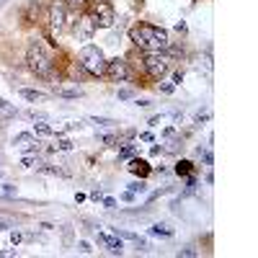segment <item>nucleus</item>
I'll return each mask as SVG.
<instances>
[{
  "mask_svg": "<svg viewBox=\"0 0 258 258\" xmlns=\"http://www.w3.org/2000/svg\"><path fill=\"white\" fill-rule=\"evenodd\" d=\"M132 65L127 57H111V60H106V80L111 83H129L132 80Z\"/></svg>",
  "mask_w": 258,
  "mask_h": 258,
  "instance_id": "7",
  "label": "nucleus"
},
{
  "mask_svg": "<svg viewBox=\"0 0 258 258\" xmlns=\"http://www.w3.org/2000/svg\"><path fill=\"white\" fill-rule=\"evenodd\" d=\"M36 18H39V3L26 5V11H23V21H26V23H36Z\"/></svg>",
  "mask_w": 258,
  "mask_h": 258,
  "instance_id": "22",
  "label": "nucleus"
},
{
  "mask_svg": "<svg viewBox=\"0 0 258 258\" xmlns=\"http://www.w3.org/2000/svg\"><path fill=\"white\" fill-rule=\"evenodd\" d=\"M78 251L88 256V253H93V248H90V243H88V240H78Z\"/></svg>",
  "mask_w": 258,
  "mask_h": 258,
  "instance_id": "36",
  "label": "nucleus"
},
{
  "mask_svg": "<svg viewBox=\"0 0 258 258\" xmlns=\"http://www.w3.org/2000/svg\"><path fill=\"white\" fill-rule=\"evenodd\" d=\"M135 106H137V109H153V101H150V98H139V96H135Z\"/></svg>",
  "mask_w": 258,
  "mask_h": 258,
  "instance_id": "33",
  "label": "nucleus"
},
{
  "mask_svg": "<svg viewBox=\"0 0 258 258\" xmlns=\"http://www.w3.org/2000/svg\"><path fill=\"white\" fill-rule=\"evenodd\" d=\"M0 191H3V196H5V199L18 196V186H16V184H0Z\"/></svg>",
  "mask_w": 258,
  "mask_h": 258,
  "instance_id": "27",
  "label": "nucleus"
},
{
  "mask_svg": "<svg viewBox=\"0 0 258 258\" xmlns=\"http://www.w3.org/2000/svg\"><path fill=\"white\" fill-rule=\"evenodd\" d=\"M176 57L171 52H142V70L150 80H163L173 70Z\"/></svg>",
  "mask_w": 258,
  "mask_h": 258,
  "instance_id": "3",
  "label": "nucleus"
},
{
  "mask_svg": "<svg viewBox=\"0 0 258 258\" xmlns=\"http://www.w3.org/2000/svg\"><path fill=\"white\" fill-rule=\"evenodd\" d=\"M160 121H163V114H157V116H153V119L147 121V127H157Z\"/></svg>",
  "mask_w": 258,
  "mask_h": 258,
  "instance_id": "45",
  "label": "nucleus"
},
{
  "mask_svg": "<svg viewBox=\"0 0 258 258\" xmlns=\"http://www.w3.org/2000/svg\"><path fill=\"white\" fill-rule=\"evenodd\" d=\"M62 3H65V5H68V8H70V5H75V0H62Z\"/></svg>",
  "mask_w": 258,
  "mask_h": 258,
  "instance_id": "51",
  "label": "nucleus"
},
{
  "mask_svg": "<svg viewBox=\"0 0 258 258\" xmlns=\"http://www.w3.org/2000/svg\"><path fill=\"white\" fill-rule=\"evenodd\" d=\"M34 139H36V137H34V132H18V135L13 137V145L23 150L26 145H31V142H34Z\"/></svg>",
  "mask_w": 258,
  "mask_h": 258,
  "instance_id": "17",
  "label": "nucleus"
},
{
  "mask_svg": "<svg viewBox=\"0 0 258 258\" xmlns=\"http://www.w3.org/2000/svg\"><path fill=\"white\" fill-rule=\"evenodd\" d=\"M176 31H178V34H189V26H186V21H178V23H176Z\"/></svg>",
  "mask_w": 258,
  "mask_h": 258,
  "instance_id": "43",
  "label": "nucleus"
},
{
  "mask_svg": "<svg viewBox=\"0 0 258 258\" xmlns=\"http://www.w3.org/2000/svg\"><path fill=\"white\" fill-rule=\"evenodd\" d=\"M70 16H68V5L62 3V0H52L49 3V11H47V31L49 36L57 39L65 31V26H68Z\"/></svg>",
  "mask_w": 258,
  "mask_h": 258,
  "instance_id": "5",
  "label": "nucleus"
},
{
  "mask_svg": "<svg viewBox=\"0 0 258 258\" xmlns=\"http://www.w3.org/2000/svg\"><path fill=\"white\" fill-rule=\"evenodd\" d=\"M34 137H54V129L49 127V124H44V121H39V124H34Z\"/></svg>",
  "mask_w": 258,
  "mask_h": 258,
  "instance_id": "20",
  "label": "nucleus"
},
{
  "mask_svg": "<svg viewBox=\"0 0 258 258\" xmlns=\"http://www.w3.org/2000/svg\"><path fill=\"white\" fill-rule=\"evenodd\" d=\"M109 232H111V235H116V238H121V240H132V243H135V240L139 238L137 232H132V230H124V227H111Z\"/></svg>",
  "mask_w": 258,
  "mask_h": 258,
  "instance_id": "21",
  "label": "nucleus"
},
{
  "mask_svg": "<svg viewBox=\"0 0 258 258\" xmlns=\"http://www.w3.org/2000/svg\"><path fill=\"white\" fill-rule=\"evenodd\" d=\"M8 256H18L16 248H5V251H0V258H8Z\"/></svg>",
  "mask_w": 258,
  "mask_h": 258,
  "instance_id": "44",
  "label": "nucleus"
},
{
  "mask_svg": "<svg viewBox=\"0 0 258 258\" xmlns=\"http://www.w3.org/2000/svg\"><path fill=\"white\" fill-rule=\"evenodd\" d=\"M11 243H13V245H18V243H23V235H21V232H18V230H11Z\"/></svg>",
  "mask_w": 258,
  "mask_h": 258,
  "instance_id": "41",
  "label": "nucleus"
},
{
  "mask_svg": "<svg viewBox=\"0 0 258 258\" xmlns=\"http://www.w3.org/2000/svg\"><path fill=\"white\" fill-rule=\"evenodd\" d=\"M204 181H206V184H209V186L214 184V173H212V168H209V171H206V176H204Z\"/></svg>",
  "mask_w": 258,
  "mask_h": 258,
  "instance_id": "49",
  "label": "nucleus"
},
{
  "mask_svg": "<svg viewBox=\"0 0 258 258\" xmlns=\"http://www.w3.org/2000/svg\"><path fill=\"white\" fill-rule=\"evenodd\" d=\"M137 137H139V142H147V145L155 142V135H153V132H139Z\"/></svg>",
  "mask_w": 258,
  "mask_h": 258,
  "instance_id": "39",
  "label": "nucleus"
},
{
  "mask_svg": "<svg viewBox=\"0 0 258 258\" xmlns=\"http://www.w3.org/2000/svg\"><path fill=\"white\" fill-rule=\"evenodd\" d=\"M121 202H137V194H135V191H121Z\"/></svg>",
  "mask_w": 258,
  "mask_h": 258,
  "instance_id": "40",
  "label": "nucleus"
},
{
  "mask_svg": "<svg viewBox=\"0 0 258 258\" xmlns=\"http://www.w3.org/2000/svg\"><path fill=\"white\" fill-rule=\"evenodd\" d=\"M194 171V163L189 160V157H178L176 163H173V173H176L178 178H184V176H189V173Z\"/></svg>",
  "mask_w": 258,
  "mask_h": 258,
  "instance_id": "14",
  "label": "nucleus"
},
{
  "mask_svg": "<svg viewBox=\"0 0 258 258\" xmlns=\"http://www.w3.org/2000/svg\"><path fill=\"white\" fill-rule=\"evenodd\" d=\"M0 111H3V114L8 116V119H13V116H21V111L16 109V106H11V103H8L5 98H0Z\"/></svg>",
  "mask_w": 258,
  "mask_h": 258,
  "instance_id": "25",
  "label": "nucleus"
},
{
  "mask_svg": "<svg viewBox=\"0 0 258 258\" xmlns=\"http://www.w3.org/2000/svg\"><path fill=\"white\" fill-rule=\"evenodd\" d=\"M103 248L109 251L111 256H121L124 253V245H121V238H116V235H106V240H103Z\"/></svg>",
  "mask_w": 258,
  "mask_h": 258,
  "instance_id": "13",
  "label": "nucleus"
},
{
  "mask_svg": "<svg viewBox=\"0 0 258 258\" xmlns=\"http://www.w3.org/2000/svg\"><path fill=\"white\" fill-rule=\"evenodd\" d=\"M101 204H103L109 212H114V209H116V199H114V196H103V199H101Z\"/></svg>",
  "mask_w": 258,
  "mask_h": 258,
  "instance_id": "35",
  "label": "nucleus"
},
{
  "mask_svg": "<svg viewBox=\"0 0 258 258\" xmlns=\"http://www.w3.org/2000/svg\"><path fill=\"white\" fill-rule=\"evenodd\" d=\"M72 34H75V39H78L80 44H88V41L98 34V23L93 18V13H90V11L80 13V18L72 23Z\"/></svg>",
  "mask_w": 258,
  "mask_h": 258,
  "instance_id": "8",
  "label": "nucleus"
},
{
  "mask_svg": "<svg viewBox=\"0 0 258 258\" xmlns=\"http://www.w3.org/2000/svg\"><path fill=\"white\" fill-rule=\"evenodd\" d=\"M36 173H47V176H62V178H68V176H70V171H68V168H60V165H54V163L36 165Z\"/></svg>",
  "mask_w": 258,
  "mask_h": 258,
  "instance_id": "12",
  "label": "nucleus"
},
{
  "mask_svg": "<svg viewBox=\"0 0 258 258\" xmlns=\"http://www.w3.org/2000/svg\"><path fill=\"white\" fill-rule=\"evenodd\" d=\"M116 98L119 101H135V88H119L116 90Z\"/></svg>",
  "mask_w": 258,
  "mask_h": 258,
  "instance_id": "28",
  "label": "nucleus"
},
{
  "mask_svg": "<svg viewBox=\"0 0 258 258\" xmlns=\"http://www.w3.org/2000/svg\"><path fill=\"white\" fill-rule=\"evenodd\" d=\"M150 155H153V157L163 155V147H160V145H153V147H150Z\"/></svg>",
  "mask_w": 258,
  "mask_h": 258,
  "instance_id": "47",
  "label": "nucleus"
},
{
  "mask_svg": "<svg viewBox=\"0 0 258 258\" xmlns=\"http://www.w3.org/2000/svg\"><path fill=\"white\" fill-rule=\"evenodd\" d=\"M57 153H72V150H75V142H72V139H68V137H57Z\"/></svg>",
  "mask_w": 258,
  "mask_h": 258,
  "instance_id": "23",
  "label": "nucleus"
},
{
  "mask_svg": "<svg viewBox=\"0 0 258 258\" xmlns=\"http://www.w3.org/2000/svg\"><path fill=\"white\" fill-rule=\"evenodd\" d=\"M34 163H36L34 155H23V157H21V165H23V168H34Z\"/></svg>",
  "mask_w": 258,
  "mask_h": 258,
  "instance_id": "38",
  "label": "nucleus"
},
{
  "mask_svg": "<svg viewBox=\"0 0 258 258\" xmlns=\"http://www.w3.org/2000/svg\"><path fill=\"white\" fill-rule=\"evenodd\" d=\"M78 62L88 72V78H103L106 75V54L98 44H90V41L83 44L78 52Z\"/></svg>",
  "mask_w": 258,
  "mask_h": 258,
  "instance_id": "4",
  "label": "nucleus"
},
{
  "mask_svg": "<svg viewBox=\"0 0 258 258\" xmlns=\"http://www.w3.org/2000/svg\"><path fill=\"white\" fill-rule=\"evenodd\" d=\"M0 157H3V150H0Z\"/></svg>",
  "mask_w": 258,
  "mask_h": 258,
  "instance_id": "54",
  "label": "nucleus"
},
{
  "mask_svg": "<svg viewBox=\"0 0 258 258\" xmlns=\"http://www.w3.org/2000/svg\"><path fill=\"white\" fill-rule=\"evenodd\" d=\"M135 155H137V145H132V142L119 145V160H121V163H127L129 157H135Z\"/></svg>",
  "mask_w": 258,
  "mask_h": 258,
  "instance_id": "18",
  "label": "nucleus"
},
{
  "mask_svg": "<svg viewBox=\"0 0 258 258\" xmlns=\"http://www.w3.org/2000/svg\"><path fill=\"white\" fill-rule=\"evenodd\" d=\"M18 96L26 98V101L36 103V101H47L49 93H44V90H36V88H18Z\"/></svg>",
  "mask_w": 258,
  "mask_h": 258,
  "instance_id": "11",
  "label": "nucleus"
},
{
  "mask_svg": "<svg viewBox=\"0 0 258 258\" xmlns=\"http://www.w3.org/2000/svg\"><path fill=\"white\" fill-rule=\"evenodd\" d=\"M98 139L106 145V147H119V132H106V135H98Z\"/></svg>",
  "mask_w": 258,
  "mask_h": 258,
  "instance_id": "19",
  "label": "nucleus"
},
{
  "mask_svg": "<svg viewBox=\"0 0 258 258\" xmlns=\"http://www.w3.org/2000/svg\"><path fill=\"white\" fill-rule=\"evenodd\" d=\"M88 121L93 124L96 129H116V119H109V116H88Z\"/></svg>",
  "mask_w": 258,
  "mask_h": 258,
  "instance_id": "15",
  "label": "nucleus"
},
{
  "mask_svg": "<svg viewBox=\"0 0 258 258\" xmlns=\"http://www.w3.org/2000/svg\"><path fill=\"white\" fill-rule=\"evenodd\" d=\"M5 3H8V0H0V8H3V5H5Z\"/></svg>",
  "mask_w": 258,
  "mask_h": 258,
  "instance_id": "52",
  "label": "nucleus"
},
{
  "mask_svg": "<svg viewBox=\"0 0 258 258\" xmlns=\"http://www.w3.org/2000/svg\"><path fill=\"white\" fill-rule=\"evenodd\" d=\"M127 171L132 173V176H137V178H150L153 176V165H150L145 157H139V155H135V157L127 160Z\"/></svg>",
  "mask_w": 258,
  "mask_h": 258,
  "instance_id": "10",
  "label": "nucleus"
},
{
  "mask_svg": "<svg viewBox=\"0 0 258 258\" xmlns=\"http://www.w3.org/2000/svg\"><path fill=\"white\" fill-rule=\"evenodd\" d=\"M147 232L155 238H173V227H168L165 222H155L153 227H147Z\"/></svg>",
  "mask_w": 258,
  "mask_h": 258,
  "instance_id": "16",
  "label": "nucleus"
},
{
  "mask_svg": "<svg viewBox=\"0 0 258 258\" xmlns=\"http://www.w3.org/2000/svg\"><path fill=\"white\" fill-rule=\"evenodd\" d=\"M135 251H137V253H147V251H150V243H147V240H139V238H137V240H135Z\"/></svg>",
  "mask_w": 258,
  "mask_h": 258,
  "instance_id": "34",
  "label": "nucleus"
},
{
  "mask_svg": "<svg viewBox=\"0 0 258 258\" xmlns=\"http://www.w3.org/2000/svg\"><path fill=\"white\" fill-rule=\"evenodd\" d=\"M88 199H90V202H101V199H103V194H101V191H90V194H88Z\"/></svg>",
  "mask_w": 258,
  "mask_h": 258,
  "instance_id": "42",
  "label": "nucleus"
},
{
  "mask_svg": "<svg viewBox=\"0 0 258 258\" xmlns=\"http://www.w3.org/2000/svg\"><path fill=\"white\" fill-rule=\"evenodd\" d=\"M88 11L93 13L98 29H114V23H116V8H114L111 0H93V3L88 5Z\"/></svg>",
  "mask_w": 258,
  "mask_h": 258,
  "instance_id": "6",
  "label": "nucleus"
},
{
  "mask_svg": "<svg viewBox=\"0 0 258 258\" xmlns=\"http://www.w3.org/2000/svg\"><path fill=\"white\" fill-rule=\"evenodd\" d=\"M86 199H88V194H83V191H78V194H75V202H78V204H83Z\"/></svg>",
  "mask_w": 258,
  "mask_h": 258,
  "instance_id": "48",
  "label": "nucleus"
},
{
  "mask_svg": "<svg viewBox=\"0 0 258 258\" xmlns=\"http://www.w3.org/2000/svg\"><path fill=\"white\" fill-rule=\"evenodd\" d=\"M212 119V111H196V116H194V124L196 127H202L204 121H209Z\"/></svg>",
  "mask_w": 258,
  "mask_h": 258,
  "instance_id": "32",
  "label": "nucleus"
},
{
  "mask_svg": "<svg viewBox=\"0 0 258 258\" xmlns=\"http://www.w3.org/2000/svg\"><path fill=\"white\" fill-rule=\"evenodd\" d=\"M173 75H171V83H173V86H181V83H184V78H186V72H184V68H176V70H171Z\"/></svg>",
  "mask_w": 258,
  "mask_h": 258,
  "instance_id": "31",
  "label": "nucleus"
},
{
  "mask_svg": "<svg viewBox=\"0 0 258 258\" xmlns=\"http://www.w3.org/2000/svg\"><path fill=\"white\" fill-rule=\"evenodd\" d=\"M157 90H160V93L163 96H173V93H176V86H173V83L171 80H157Z\"/></svg>",
  "mask_w": 258,
  "mask_h": 258,
  "instance_id": "26",
  "label": "nucleus"
},
{
  "mask_svg": "<svg viewBox=\"0 0 258 258\" xmlns=\"http://www.w3.org/2000/svg\"><path fill=\"white\" fill-rule=\"evenodd\" d=\"M21 116H26V119H31V121H47V119H49V114H47V111H36V109L23 111Z\"/></svg>",
  "mask_w": 258,
  "mask_h": 258,
  "instance_id": "24",
  "label": "nucleus"
},
{
  "mask_svg": "<svg viewBox=\"0 0 258 258\" xmlns=\"http://www.w3.org/2000/svg\"><path fill=\"white\" fill-rule=\"evenodd\" d=\"M26 68L36 75V78H52L54 75V54H52V47L44 44V39H29L26 44Z\"/></svg>",
  "mask_w": 258,
  "mask_h": 258,
  "instance_id": "2",
  "label": "nucleus"
},
{
  "mask_svg": "<svg viewBox=\"0 0 258 258\" xmlns=\"http://www.w3.org/2000/svg\"><path fill=\"white\" fill-rule=\"evenodd\" d=\"M127 36L137 52H165V49H171V34L163 26H155V23L147 21H137L135 26H129Z\"/></svg>",
  "mask_w": 258,
  "mask_h": 258,
  "instance_id": "1",
  "label": "nucleus"
},
{
  "mask_svg": "<svg viewBox=\"0 0 258 258\" xmlns=\"http://www.w3.org/2000/svg\"><path fill=\"white\" fill-rule=\"evenodd\" d=\"M83 90L75 80H57V83H52V96H57V98H65V101H75V98H83Z\"/></svg>",
  "mask_w": 258,
  "mask_h": 258,
  "instance_id": "9",
  "label": "nucleus"
},
{
  "mask_svg": "<svg viewBox=\"0 0 258 258\" xmlns=\"http://www.w3.org/2000/svg\"><path fill=\"white\" fill-rule=\"evenodd\" d=\"M39 227L44 230V232H52V230H57V224H52V222H41Z\"/></svg>",
  "mask_w": 258,
  "mask_h": 258,
  "instance_id": "46",
  "label": "nucleus"
},
{
  "mask_svg": "<svg viewBox=\"0 0 258 258\" xmlns=\"http://www.w3.org/2000/svg\"><path fill=\"white\" fill-rule=\"evenodd\" d=\"M132 8H139V11H142V8H145V0H132Z\"/></svg>",
  "mask_w": 258,
  "mask_h": 258,
  "instance_id": "50",
  "label": "nucleus"
},
{
  "mask_svg": "<svg viewBox=\"0 0 258 258\" xmlns=\"http://www.w3.org/2000/svg\"><path fill=\"white\" fill-rule=\"evenodd\" d=\"M0 181H3V168H0Z\"/></svg>",
  "mask_w": 258,
  "mask_h": 258,
  "instance_id": "53",
  "label": "nucleus"
},
{
  "mask_svg": "<svg viewBox=\"0 0 258 258\" xmlns=\"http://www.w3.org/2000/svg\"><path fill=\"white\" fill-rule=\"evenodd\" d=\"M199 251H196V245H184V248H178V258H196Z\"/></svg>",
  "mask_w": 258,
  "mask_h": 258,
  "instance_id": "29",
  "label": "nucleus"
},
{
  "mask_svg": "<svg viewBox=\"0 0 258 258\" xmlns=\"http://www.w3.org/2000/svg\"><path fill=\"white\" fill-rule=\"evenodd\" d=\"M129 191H135V194H145L147 191V184H145V178H139V181H132V184H127Z\"/></svg>",
  "mask_w": 258,
  "mask_h": 258,
  "instance_id": "30",
  "label": "nucleus"
},
{
  "mask_svg": "<svg viewBox=\"0 0 258 258\" xmlns=\"http://www.w3.org/2000/svg\"><path fill=\"white\" fill-rule=\"evenodd\" d=\"M13 227H16L13 220H3V217H0V232H8V230H13Z\"/></svg>",
  "mask_w": 258,
  "mask_h": 258,
  "instance_id": "37",
  "label": "nucleus"
}]
</instances>
